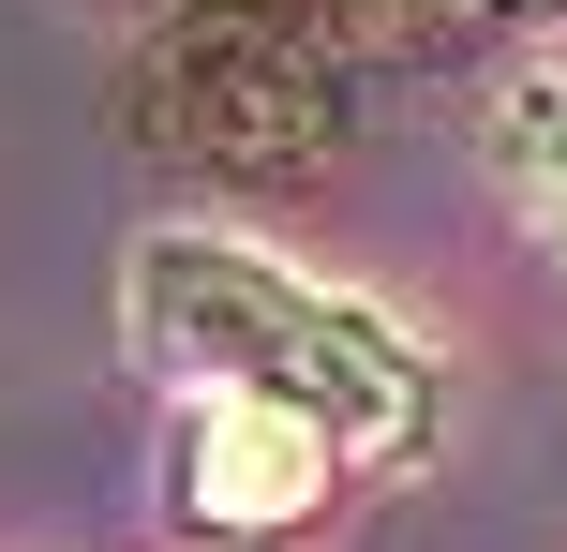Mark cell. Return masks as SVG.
<instances>
[{
	"instance_id": "6da1fadb",
	"label": "cell",
	"mask_w": 567,
	"mask_h": 552,
	"mask_svg": "<svg viewBox=\"0 0 567 552\" xmlns=\"http://www.w3.org/2000/svg\"><path fill=\"white\" fill-rule=\"evenodd\" d=\"M135 344L165 358L195 404L299 418L329 464H389L433 418L419 344H403L389 314L299 284L284 254H239V239H135Z\"/></svg>"
},
{
	"instance_id": "7a4b0ae2",
	"label": "cell",
	"mask_w": 567,
	"mask_h": 552,
	"mask_svg": "<svg viewBox=\"0 0 567 552\" xmlns=\"http://www.w3.org/2000/svg\"><path fill=\"white\" fill-rule=\"evenodd\" d=\"M135 105H150L165 149H209V165H313L329 119H343V75H329V45H313L299 15L225 0V15H195L135 75Z\"/></svg>"
},
{
	"instance_id": "3957f363",
	"label": "cell",
	"mask_w": 567,
	"mask_h": 552,
	"mask_svg": "<svg viewBox=\"0 0 567 552\" xmlns=\"http://www.w3.org/2000/svg\"><path fill=\"white\" fill-rule=\"evenodd\" d=\"M329 448L299 434V418H255V404H195L179 418V508L195 523H225V538H284V523H313L329 508Z\"/></svg>"
},
{
	"instance_id": "277c9868",
	"label": "cell",
	"mask_w": 567,
	"mask_h": 552,
	"mask_svg": "<svg viewBox=\"0 0 567 552\" xmlns=\"http://www.w3.org/2000/svg\"><path fill=\"white\" fill-rule=\"evenodd\" d=\"M508 179H523V209H538V225L567 239V75L508 105Z\"/></svg>"
},
{
	"instance_id": "5b68a950",
	"label": "cell",
	"mask_w": 567,
	"mask_h": 552,
	"mask_svg": "<svg viewBox=\"0 0 567 552\" xmlns=\"http://www.w3.org/2000/svg\"><path fill=\"white\" fill-rule=\"evenodd\" d=\"M313 15H343V30H463L493 0H313Z\"/></svg>"
}]
</instances>
